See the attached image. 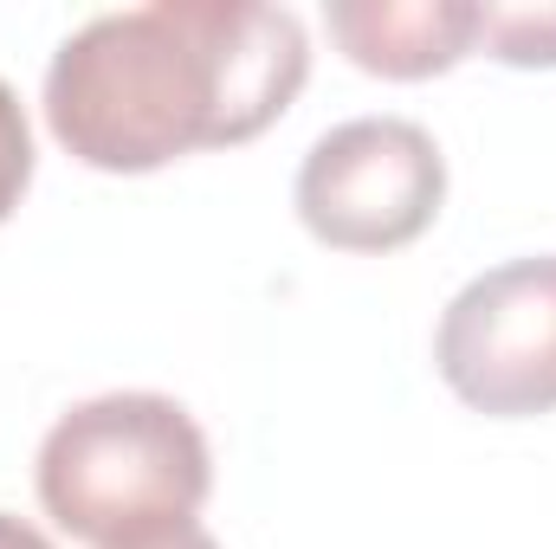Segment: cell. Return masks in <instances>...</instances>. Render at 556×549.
Here are the masks:
<instances>
[{
  "instance_id": "3957f363",
  "label": "cell",
  "mask_w": 556,
  "mask_h": 549,
  "mask_svg": "<svg viewBox=\"0 0 556 549\" xmlns=\"http://www.w3.org/2000/svg\"><path fill=\"white\" fill-rule=\"evenodd\" d=\"M446 155L408 117H350L298 162L291 207L330 253H402L440 220Z\"/></svg>"
},
{
  "instance_id": "6da1fadb",
  "label": "cell",
  "mask_w": 556,
  "mask_h": 549,
  "mask_svg": "<svg viewBox=\"0 0 556 549\" xmlns=\"http://www.w3.org/2000/svg\"><path fill=\"white\" fill-rule=\"evenodd\" d=\"M311 78L291 7L155 0L98 13L46 65V130L98 175H155L273 130Z\"/></svg>"
},
{
  "instance_id": "52a82bcc",
  "label": "cell",
  "mask_w": 556,
  "mask_h": 549,
  "mask_svg": "<svg viewBox=\"0 0 556 549\" xmlns=\"http://www.w3.org/2000/svg\"><path fill=\"white\" fill-rule=\"evenodd\" d=\"M26 188H33V130H26V111H20L13 85L0 78V227L13 220Z\"/></svg>"
},
{
  "instance_id": "9c48e42d",
  "label": "cell",
  "mask_w": 556,
  "mask_h": 549,
  "mask_svg": "<svg viewBox=\"0 0 556 549\" xmlns=\"http://www.w3.org/2000/svg\"><path fill=\"white\" fill-rule=\"evenodd\" d=\"M0 549H52L26 518H13V511H0Z\"/></svg>"
},
{
  "instance_id": "5b68a950",
  "label": "cell",
  "mask_w": 556,
  "mask_h": 549,
  "mask_svg": "<svg viewBox=\"0 0 556 549\" xmlns=\"http://www.w3.org/2000/svg\"><path fill=\"white\" fill-rule=\"evenodd\" d=\"M324 26L356 72L395 85L440 78L479 46L472 0H330Z\"/></svg>"
},
{
  "instance_id": "7a4b0ae2",
  "label": "cell",
  "mask_w": 556,
  "mask_h": 549,
  "mask_svg": "<svg viewBox=\"0 0 556 549\" xmlns=\"http://www.w3.org/2000/svg\"><path fill=\"white\" fill-rule=\"evenodd\" d=\"M214 491V452L168 395H98L52 420L39 446L46 518L91 549H124L194 524Z\"/></svg>"
},
{
  "instance_id": "8992f818",
  "label": "cell",
  "mask_w": 556,
  "mask_h": 549,
  "mask_svg": "<svg viewBox=\"0 0 556 549\" xmlns=\"http://www.w3.org/2000/svg\"><path fill=\"white\" fill-rule=\"evenodd\" d=\"M479 46L498 65L551 72L556 65V7H479Z\"/></svg>"
},
{
  "instance_id": "ba28073f",
  "label": "cell",
  "mask_w": 556,
  "mask_h": 549,
  "mask_svg": "<svg viewBox=\"0 0 556 549\" xmlns=\"http://www.w3.org/2000/svg\"><path fill=\"white\" fill-rule=\"evenodd\" d=\"M124 549H220L201 524H175V531H162V537H142V544H124Z\"/></svg>"
},
{
  "instance_id": "277c9868",
  "label": "cell",
  "mask_w": 556,
  "mask_h": 549,
  "mask_svg": "<svg viewBox=\"0 0 556 549\" xmlns=\"http://www.w3.org/2000/svg\"><path fill=\"white\" fill-rule=\"evenodd\" d=\"M433 369L472 413H556V253L459 284L433 330Z\"/></svg>"
}]
</instances>
